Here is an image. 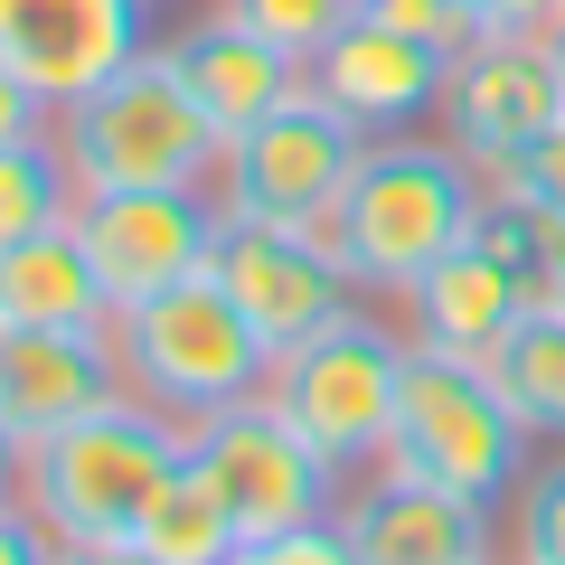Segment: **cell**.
<instances>
[{
  "mask_svg": "<svg viewBox=\"0 0 565 565\" xmlns=\"http://www.w3.org/2000/svg\"><path fill=\"white\" fill-rule=\"evenodd\" d=\"M556 114H565V95H556V66H546V29H481V39L444 66L434 132L490 180V170H509Z\"/></svg>",
  "mask_w": 565,
  "mask_h": 565,
  "instance_id": "obj_10",
  "label": "cell"
},
{
  "mask_svg": "<svg viewBox=\"0 0 565 565\" xmlns=\"http://www.w3.org/2000/svg\"><path fill=\"white\" fill-rule=\"evenodd\" d=\"M151 47V0H0V57L47 95V114L95 95Z\"/></svg>",
  "mask_w": 565,
  "mask_h": 565,
  "instance_id": "obj_13",
  "label": "cell"
},
{
  "mask_svg": "<svg viewBox=\"0 0 565 565\" xmlns=\"http://www.w3.org/2000/svg\"><path fill=\"white\" fill-rule=\"evenodd\" d=\"M500 546L527 565H565V452L556 462H527L519 500L500 509Z\"/></svg>",
  "mask_w": 565,
  "mask_h": 565,
  "instance_id": "obj_22",
  "label": "cell"
},
{
  "mask_svg": "<svg viewBox=\"0 0 565 565\" xmlns=\"http://www.w3.org/2000/svg\"><path fill=\"white\" fill-rule=\"evenodd\" d=\"M170 47V66L189 76V95L207 104V122H217V141H236V132H255L274 104H292L311 85V66L302 57H282L274 39H255L245 20H226L217 0H207L199 20L180 29V39H161Z\"/></svg>",
  "mask_w": 565,
  "mask_h": 565,
  "instance_id": "obj_17",
  "label": "cell"
},
{
  "mask_svg": "<svg viewBox=\"0 0 565 565\" xmlns=\"http://www.w3.org/2000/svg\"><path fill=\"white\" fill-rule=\"evenodd\" d=\"M189 452L207 462V481H217L226 509H236V537H245L236 565H255V546L282 537V527L340 519V471L311 452V434L282 415L264 386L236 396V405H217L207 424H189Z\"/></svg>",
  "mask_w": 565,
  "mask_h": 565,
  "instance_id": "obj_8",
  "label": "cell"
},
{
  "mask_svg": "<svg viewBox=\"0 0 565 565\" xmlns=\"http://www.w3.org/2000/svg\"><path fill=\"white\" fill-rule=\"evenodd\" d=\"M0 321H39V330H104L114 321L76 226H39V236L0 245Z\"/></svg>",
  "mask_w": 565,
  "mask_h": 565,
  "instance_id": "obj_18",
  "label": "cell"
},
{
  "mask_svg": "<svg viewBox=\"0 0 565 565\" xmlns=\"http://www.w3.org/2000/svg\"><path fill=\"white\" fill-rule=\"evenodd\" d=\"M151 10H180V0H151Z\"/></svg>",
  "mask_w": 565,
  "mask_h": 565,
  "instance_id": "obj_30",
  "label": "cell"
},
{
  "mask_svg": "<svg viewBox=\"0 0 565 565\" xmlns=\"http://www.w3.org/2000/svg\"><path fill=\"white\" fill-rule=\"evenodd\" d=\"M245 537H236V509H226V490L207 481V462L189 452L180 471H170L161 490H151V509H141L132 527V565H236Z\"/></svg>",
  "mask_w": 565,
  "mask_h": 565,
  "instance_id": "obj_19",
  "label": "cell"
},
{
  "mask_svg": "<svg viewBox=\"0 0 565 565\" xmlns=\"http://www.w3.org/2000/svg\"><path fill=\"white\" fill-rule=\"evenodd\" d=\"M47 132H57L66 170H76V199L85 189H207V170L226 151L207 104L189 95V76L170 66L161 39L141 47L132 66H114L95 95L57 104Z\"/></svg>",
  "mask_w": 565,
  "mask_h": 565,
  "instance_id": "obj_3",
  "label": "cell"
},
{
  "mask_svg": "<svg viewBox=\"0 0 565 565\" xmlns=\"http://www.w3.org/2000/svg\"><path fill=\"white\" fill-rule=\"evenodd\" d=\"M396 386H405V321H377V311H349V321L311 330L302 349H282L264 367V396L311 434L330 471H367L396 434Z\"/></svg>",
  "mask_w": 565,
  "mask_h": 565,
  "instance_id": "obj_6",
  "label": "cell"
},
{
  "mask_svg": "<svg viewBox=\"0 0 565 565\" xmlns=\"http://www.w3.org/2000/svg\"><path fill=\"white\" fill-rule=\"evenodd\" d=\"M29 132H47V95L0 57V141H29Z\"/></svg>",
  "mask_w": 565,
  "mask_h": 565,
  "instance_id": "obj_26",
  "label": "cell"
},
{
  "mask_svg": "<svg viewBox=\"0 0 565 565\" xmlns=\"http://www.w3.org/2000/svg\"><path fill=\"white\" fill-rule=\"evenodd\" d=\"M207 264H217V282L245 302V321L264 330V349H274V359H282V349H302L311 330L349 321V311L367 302V292L302 236V226L226 217V226H217V255H207Z\"/></svg>",
  "mask_w": 565,
  "mask_h": 565,
  "instance_id": "obj_11",
  "label": "cell"
},
{
  "mask_svg": "<svg viewBox=\"0 0 565 565\" xmlns=\"http://www.w3.org/2000/svg\"><path fill=\"white\" fill-rule=\"evenodd\" d=\"M217 10H226V20H245L255 39H274L282 57H302V66H311L330 39H340V20L359 10V0H217Z\"/></svg>",
  "mask_w": 565,
  "mask_h": 565,
  "instance_id": "obj_23",
  "label": "cell"
},
{
  "mask_svg": "<svg viewBox=\"0 0 565 565\" xmlns=\"http://www.w3.org/2000/svg\"><path fill=\"white\" fill-rule=\"evenodd\" d=\"M359 151H367V132L321 95V85H302L292 104H274L255 132H236V141L217 151L207 199H217V217L311 226L321 207H340V189H349V170H359Z\"/></svg>",
  "mask_w": 565,
  "mask_h": 565,
  "instance_id": "obj_7",
  "label": "cell"
},
{
  "mask_svg": "<svg viewBox=\"0 0 565 565\" xmlns=\"http://www.w3.org/2000/svg\"><path fill=\"white\" fill-rule=\"evenodd\" d=\"M20 462H29V452H20V434L0 424V500H20Z\"/></svg>",
  "mask_w": 565,
  "mask_h": 565,
  "instance_id": "obj_28",
  "label": "cell"
},
{
  "mask_svg": "<svg viewBox=\"0 0 565 565\" xmlns=\"http://www.w3.org/2000/svg\"><path fill=\"white\" fill-rule=\"evenodd\" d=\"M76 245L85 264H95L104 302L132 311L151 302V292H170L180 274H199L207 255H217V199L207 189H85L76 199Z\"/></svg>",
  "mask_w": 565,
  "mask_h": 565,
  "instance_id": "obj_9",
  "label": "cell"
},
{
  "mask_svg": "<svg viewBox=\"0 0 565 565\" xmlns=\"http://www.w3.org/2000/svg\"><path fill=\"white\" fill-rule=\"evenodd\" d=\"M377 462L415 471V481H444L481 509H509L537 462V434L509 415L500 377L481 359H452V349H415L405 340V386H396V434H386Z\"/></svg>",
  "mask_w": 565,
  "mask_h": 565,
  "instance_id": "obj_5",
  "label": "cell"
},
{
  "mask_svg": "<svg viewBox=\"0 0 565 565\" xmlns=\"http://www.w3.org/2000/svg\"><path fill=\"white\" fill-rule=\"evenodd\" d=\"M471 10H481V29H546L565 0H471Z\"/></svg>",
  "mask_w": 565,
  "mask_h": 565,
  "instance_id": "obj_27",
  "label": "cell"
},
{
  "mask_svg": "<svg viewBox=\"0 0 565 565\" xmlns=\"http://www.w3.org/2000/svg\"><path fill=\"white\" fill-rule=\"evenodd\" d=\"M180 462H189V424H170L161 405H141L132 386H122L114 405H95V415H76L66 434L29 444L20 500H29V519L47 527L57 556H104V565L122 556L132 565V527H141L151 490Z\"/></svg>",
  "mask_w": 565,
  "mask_h": 565,
  "instance_id": "obj_2",
  "label": "cell"
},
{
  "mask_svg": "<svg viewBox=\"0 0 565 565\" xmlns=\"http://www.w3.org/2000/svg\"><path fill=\"white\" fill-rule=\"evenodd\" d=\"M122 396V349L114 321L104 330H39V321H0V424L29 444L66 434L76 415Z\"/></svg>",
  "mask_w": 565,
  "mask_h": 565,
  "instance_id": "obj_14",
  "label": "cell"
},
{
  "mask_svg": "<svg viewBox=\"0 0 565 565\" xmlns=\"http://www.w3.org/2000/svg\"><path fill=\"white\" fill-rule=\"evenodd\" d=\"M340 527L359 565H481L500 546V509L462 500L444 481H415L396 462H367L340 481Z\"/></svg>",
  "mask_w": 565,
  "mask_h": 565,
  "instance_id": "obj_12",
  "label": "cell"
},
{
  "mask_svg": "<svg viewBox=\"0 0 565 565\" xmlns=\"http://www.w3.org/2000/svg\"><path fill=\"white\" fill-rule=\"evenodd\" d=\"M114 349H122V386L141 405H161L170 424H207L217 405L255 396L264 367H274L264 330L245 321V302L217 282V264H199L170 292L114 311Z\"/></svg>",
  "mask_w": 565,
  "mask_h": 565,
  "instance_id": "obj_4",
  "label": "cell"
},
{
  "mask_svg": "<svg viewBox=\"0 0 565 565\" xmlns=\"http://www.w3.org/2000/svg\"><path fill=\"white\" fill-rule=\"evenodd\" d=\"M527 302H537V282H527V274H519V264H509L490 236H462V245H452V255L434 264V274H424L396 311H405V340H415V349L490 359Z\"/></svg>",
  "mask_w": 565,
  "mask_h": 565,
  "instance_id": "obj_16",
  "label": "cell"
},
{
  "mask_svg": "<svg viewBox=\"0 0 565 565\" xmlns=\"http://www.w3.org/2000/svg\"><path fill=\"white\" fill-rule=\"evenodd\" d=\"M546 66H556V95H565V10L546 20Z\"/></svg>",
  "mask_w": 565,
  "mask_h": 565,
  "instance_id": "obj_29",
  "label": "cell"
},
{
  "mask_svg": "<svg viewBox=\"0 0 565 565\" xmlns=\"http://www.w3.org/2000/svg\"><path fill=\"white\" fill-rule=\"evenodd\" d=\"M444 66L452 57H434L424 39L386 29L377 10H349L340 39L311 57V85L377 141V132H424V122H434V104H444Z\"/></svg>",
  "mask_w": 565,
  "mask_h": 565,
  "instance_id": "obj_15",
  "label": "cell"
},
{
  "mask_svg": "<svg viewBox=\"0 0 565 565\" xmlns=\"http://www.w3.org/2000/svg\"><path fill=\"white\" fill-rule=\"evenodd\" d=\"M481 207H490V180L444 132H377L349 170L340 207H321L302 236L367 302H405L462 236H481Z\"/></svg>",
  "mask_w": 565,
  "mask_h": 565,
  "instance_id": "obj_1",
  "label": "cell"
},
{
  "mask_svg": "<svg viewBox=\"0 0 565 565\" xmlns=\"http://www.w3.org/2000/svg\"><path fill=\"white\" fill-rule=\"evenodd\" d=\"M481 367L500 377L509 415H519L537 444H565V302H546V292H537Z\"/></svg>",
  "mask_w": 565,
  "mask_h": 565,
  "instance_id": "obj_20",
  "label": "cell"
},
{
  "mask_svg": "<svg viewBox=\"0 0 565 565\" xmlns=\"http://www.w3.org/2000/svg\"><path fill=\"white\" fill-rule=\"evenodd\" d=\"M76 217V170H66L57 132H29V141H0V245L39 236V226Z\"/></svg>",
  "mask_w": 565,
  "mask_h": 565,
  "instance_id": "obj_21",
  "label": "cell"
},
{
  "mask_svg": "<svg viewBox=\"0 0 565 565\" xmlns=\"http://www.w3.org/2000/svg\"><path fill=\"white\" fill-rule=\"evenodd\" d=\"M490 199H509V207H527L537 226H556L565 236V114L546 122L537 141H527L509 170H490Z\"/></svg>",
  "mask_w": 565,
  "mask_h": 565,
  "instance_id": "obj_24",
  "label": "cell"
},
{
  "mask_svg": "<svg viewBox=\"0 0 565 565\" xmlns=\"http://www.w3.org/2000/svg\"><path fill=\"white\" fill-rule=\"evenodd\" d=\"M359 10H367V0H359Z\"/></svg>",
  "mask_w": 565,
  "mask_h": 565,
  "instance_id": "obj_31",
  "label": "cell"
},
{
  "mask_svg": "<svg viewBox=\"0 0 565 565\" xmlns=\"http://www.w3.org/2000/svg\"><path fill=\"white\" fill-rule=\"evenodd\" d=\"M386 29H405V39H424L434 57H462L471 39H481V10L471 0H367Z\"/></svg>",
  "mask_w": 565,
  "mask_h": 565,
  "instance_id": "obj_25",
  "label": "cell"
}]
</instances>
